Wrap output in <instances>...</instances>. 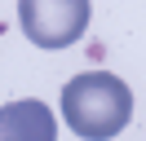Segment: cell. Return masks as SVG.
Segmentation results:
<instances>
[{"label":"cell","mask_w":146,"mask_h":141,"mask_svg":"<svg viewBox=\"0 0 146 141\" xmlns=\"http://www.w3.org/2000/svg\"><path fill=\"white\" fill-rule=\"evenodd\" d=\"M62 119L84 141H111L133 119V88L106 70L71 75L62 88Z\"/></svg>","instance_id":"obj_1"},{"label":"cell","mask_w":146,"mask_h":141,"mask_svg":"<svg viewBox=\"0 0 146 141\" xmlns=\"http://www.w3.org/2000/svg\"><path fill=\"white\" fill-rule=\"evenodd\" d=\"M0 141H58V119L40 97L0 106Z\"/></svg>","instance_id":"obj_3"},{"label":"cell","mask_w":146,"mask_h":141,"mask_svg":"<svg viewBox=\"0 0 146 141\" xmlns=\"http://www.w3.org/2000/svg\"><path fill=\"white\" fill-rule=\"evenodd\" d=\"M89 0H18V26L36 49H66L84 35Z\"/></svg>","instance_id":"obj_2"}]
</instances>
